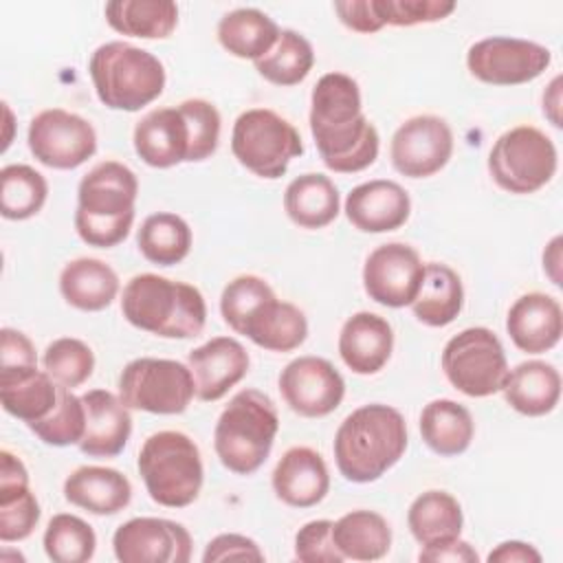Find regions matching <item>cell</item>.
I'll return each mask as SVG.
<instances>
[{
    "mask_svg": "<svg viewBox=\"0 0 563 563\" xmlns=\"http://www.w3.org/2000/svg\"><path fill=\"white\" fill-rule=\"evenodd\" d=\"M310 132L323 165L336 174L367 169L380 150L374 123L363 114L361 88L345 73H325L310 95Z\"/></svg>",
    "mask_w": 563,
    "mask_h": 563,
    "instance_id": "cell-1",
    "label": "cell"
},
{
    "mask_svg": "<svg viewBox=\"0 0 563 563\" xmlns=\"http://www.w3.org/2000/svg\"><path fill=\"white\" fill-rule=\"evenodd\" d=\"M407 422L402 413L383 402H369L343 418L334 433V462L354 484L380 479L407 451Z\"/></svg>",
    "mask_w": 563,
    "mask_h": 563,
    "instance_id": "cell-2",
    "label": "cell"
},
{
    "mask_svg": "<svg viewBox=\"0 0 563 563\" xmlns=\"http://www.w3.org/2000/svg\"><path fill=\"white\" fill-rule=\"evenodd\" d=\"M121 312L134 328L163 339H194L207 323L202 292L156 273L134 275L123 286Z\"/></svg>",
    "mask_w": 563,
    "mask_h": 563,
    "instance_id": "cell-3",
    "label": "cell"
},
{
    "mask_svg": "<svg viewBox=\"0 0 563 563\" xmlns=\"http://www.w3.org/2000/svg\"><path fill=\"white\" fill-rule=\"evenodd\" d=\"M139 196L136 174L119 161L97 163L77 187L75 231L97 249L121 244L134 222Z\"/></svg>",
    "mask_w": 563,
    "mask_h": 563,
    "instance_id": "cell-4",
    "label": "cell"
},
{
    "mask_svg": "<svg viewBox=\"0 0 563 563\" xmlns=\"http://www.w3.org/2000/svg\"><path fill=\"white\" fill-rule=\"evenodd\" d=\"M279 416L271 396L260 389H240L218 416L213 449L224 468L235 475L255 473L271 455Z\"/></svg>",
    "mask_w": 563,
    "mask_h": 563,
    "instance_id": "cell-5",
    "label": "cell"
},
{
    "mask_svg": "<svg viewBox=\"0 0 563 563\" xmlns=\"http://www.w3.org/2000/svg\"><path fill=\"white\" fill-rule=\"evenodd\" d=\"M88 73L99 101L110 110L136 112L163 95L165 66L145 48L114 40L95 48Z\"/></svg>",
    "mask_w": 563,
    "mask_h": 563,
    "instance_id": "cell-6",
    "label": "cell"
},
{
    "mask_svg": "<svg viewBox=\"0 0 563 563\" xmlns=\"http://www.w3.org/2000/svg\"><path fill=\"white\" fill-rule=\"evenodd\" d=\"M152 501L165 508H185L200 495L205 466L198 444L183 431L152 433L136 460Z\"/></svg>",
    "mask_w": 563,
    "mask_h": 563,
    "instance_id": "cell-7",
    "label": "cell"
},
{
    "mask_svg": "<svg viewBox=\"0 0 563 563\" xmlns=\"http://www.w3.org/2000/svg\"><path fill=\"white\" fill-rule=\"evenodd\" d=\"M559 167L552 139L534 125H515L497 136L488 152V174L495 185L515 196L545 187Z\"/></svg>",
    "mask_w": 563,
    "mask_h": 563,
    "instance_id": "cell-8",
    "label": "cell"
},
{
    "mask_svg": "<svg viewBox=\"0 0 563 563\" xmlns=\"http://www.w3.org/2000/svg\"><path fill=\"white\" fill-rule=\"evenodd\" d=\"M231 152L242 167L260 178H282L292 158L303 154L297 128L268 108L244 110L231 132Z\"/></svg>",
    "mask_w": 563,
    "mask_h": 563,
    "instance_id": "cell-9",
    "label": "cell"
},
{
    "mask_svg": "<svg viewBox=\"0 0 563 563\" xmlns=\"http://www.w3.org/2000/svg\"><path fill=\"white\" fill-rule=\"evenodd\" d=\"M119 398L136 411L176 416L196 396L189 365L174 358L141 356L130 361L119 374Z\"/></svg>",
    "mask_w": 563,
    "mask_h": 563,
    "instance_id": "cell-10",
    "label": "cell"
},
{
    "mask_svg": "<svg viewBox=\"0 0 563 563\" xmlns=\"http://www.w3.org/2000/svg\"><path fill=\"white\" fill-rule=\"evenodd\" d=\"M442 372L464 396L486 398L501 391L508 361L499 336L482 325L457 332L442 350Z\"/></svg>",
    "mask_w": 563,
    "mask_h": 563,
    "instance_id": "cell-11",
    "label": "cell"
},
{
    "mask_svg": "<svg viewBox=\"0 0 563 563\" xmlns=\"http://www.w3.org/2000/svg\"><path fill=\"white\" fill-rule=\"evenodd\" d=\"M550 48L523 37L493 35L477 40L466 51L468 73L490 86H519L545 73Z\"/></svg>",
    "mask_w": 563,
    "mask_h": 563,
    "instance_id": "cell-12",
    "label": "cell"
},
{
    "mask_svg": "<svg viewBox=\"0 0 563 563\" xmlns=\"http://www.w3.org/2000/svg\"><path fill=\"white\" fill-rule=\"evenodd\" d=\"M29 150L51 169H75L97 152L92 123L64 108L37 112L29 123Z\"/></svg>",
    "mask_w": 563,
    "mask_h": 563,
    "instance_id": "cell-13",
    "label": "cell"
},
{
    "mask_svg": "<svg viewBox=\"0 0 563 563\" xmlns=\"http://www.w3.org/2000/svg\"><path fill=\"white\" fill-rule=\"evenodd\" d=\"M453 156V132L442 117L418 114L398 125L389 143V158L407 178H429Z\"/></svg>",
    "mask_w": 563,
    "mask_h": 563,
    "instance_id": "cell-14",
    "label": "cell"
},
{
    "mask_svg": "<svg viewBox=\"0 0 563 563\" xmlns=\"http://www.w3.org/2000/svg\"><path fill=\"white\" fill-rule=\"evenodd\" d=\"M277 385L284 402L303 418H323L332 413L345 396L341 372L328 358L312 354L292 358L282 369Z\"/></svg>",
    "mask_w": 563,
    "mask_h": 563,
    "instance_id": "cell-15",
    "label": "cell"
},
{
    "mask_svg": "<svg viewBox=\"0 0 563 563\" xmlns=\"http://www.w3.org/2000/svg\"><path fill=\"white\" fill-rule=\"evenodd\" d=\"M424 264L405 242L376 246L363 264V288L369 299L387 308H405L418 295Z\"/></svg>",
    "mask_w": 563,
    "mask_h": 563,
    "instance_id": "cell-16",
    "label": "cell"
},
{
    "mask_svg": "<svg viewBox=\"0 0 563 563\" xmlns=\"http://www.w3.org/2000/svg\"><path fill=\"white\" fill-rule=\"evenodd\" d=\"M112 550L121 563H187L191 534L172 519L134 517L114 530Z\"/></svg>",
    "mask_w": 563,
    "mask_h": 563,
    "instance_id": "cell-17",
    "label": "cell"
},
{
    "mask_svg": "<svg viewBox=\"0 0 563 563\" xmlns=\"http://www.w3.org/2000/svg\"><path fill=\"white\" fill-rule=\"evenodd\" d=\"M196 383V396L205 402L220 400L249 372L251 358L246 347L233 336H213L194 347L187 356Z\"/></svg>",
    "mask_w": 563,
    "mask_h": 563,
    "instance_id": "cell-18",
    "label": "cell"
},
{
    "mask_svg": "<svg viewBox=\"0 0 563 563\" xmlns=\"http://www.w3.org/2000/svg\"><path fill=\"white\" fill-rule=\"evenodd\" d=\"M347 222L363 233H387L400 229L411 213V198L402 185L376 178L356 185L345 198Z\"/></svg>",
    "mask_w": 563,
    "mask_h": 563,
    "instance_id": "cell-19",
    "label": "cell"
},
{
    "mask_svg": "<svg viewBox=\"0 0 563 563\" xmlns=\"http://www.w3.org/2000/svg\"><path fill=\"white\" fill-rule=\"evenodd\" d=\"M273 493L292 508H312L330 490V473L319 451L310 446H290L273 468Z\"/></svg>",
    "mask_w": 563,
    "mask_h": 563,
    "instance_id": "cell-20",
    "label": "cell"
},
{
    "mask_svg": "<svg viewBox=\"0 0 563 563\" xmlns=\"http://www.w3.org/2000/svg\"><path fill=\"white\" fill-rule=\"evenodd\" d=\"M510 341L528 354L552 350L563 334V308L556 297L545 292H526L506 314Z\"/></svg>",
    "mask_w": 563,
    "mask_h": 563,
    "instance_id": "cell-21",
    "label": "cell"
},
{
    "mask_svg": "<svg viewBox=\"0 0 563 563\" xmlns=\"http://www.w3.org/2000/svg\"><path fill=\"white\" fill-rule=\"evenodd\" d=\"M139 158L156 169H167L187 163L189 156V125L178 106L150 110L132 134Z\"/></svg>",
    "mask_w": 563,
    "mask_h": 563,
    "instance_id": "cell-22",
    "label": "cell"
},
{
    "mask_svg": "<svg viewBox=\"0 0 563 563\" xmlns=\"http://www.w3.org/2000/svg\"><path fill=\"white\" fill-rule=\"evenodd\" d=\"M86 431L79 442L88 457H117L132 433L130 407L108 389H90L81 396Z\"/></svg>",
    "mask_w": 563,
    "mask_h": 563,
    "instance_id": "cell-23",
    "label": "cell"
},
{
    "mask_svg": "<svg viewBox=\"0 0 563 563\" xmlns=\"http://www.w3.org/2000/svg\"><path fill=\"white\" fill-rule=\"evenodd\" d=\"M40 504L29 486L24 462L11 451H0V541H24L40 521Z\"/></svg>",
    "mask_w": 563,
    "mask_h": 563,
    "instance_id": "cell-24",
    "label": "cell"
},
{
    "mask_svg": "<svg viewBox=\"0 0 563 563\" xmlns=\"http://www.w3.org/2000/svg\"><path fill=\"white\" fill-rule=\"evenodd\" d=\"M394 350V330L389 321L376 312L361 310L345 319L339 332L341 361L361 376L380 372Z\"/></svg>",
    "mask_w": 563,
    "mask_h": 563,
    "instance_id": "cell-25",
    "label": "cell"
},
{
    "mask_svg": "<svg viewBox=\"0 0 563 563\" xmlns=\"http://www.w3.org/2000/svg\"><path fill=\"white\" fill-rule=\"evenodd\" d=\"M59 385L48 376L46 369L31 367H0V402L2 409L26 422L46 418L57 405Z\"/></svg>",
    "mask_w": 563,
    "mask_h": 563,
    "instance_id": "cell-26",
    "label": "cell"
},
{
    "mask_svg": "<svg viewBox=\"0 0 563 563\" xmlns=\"http://www.w3.org/2000/svg\"><path fill=\"white\" fill-rule=\"evenodd\" d=\"M68 504L92 515H117L132 499L130 479L110 466H79L64 482Z\"/></svg>",
    "mask_w": 563,
    "mask_h": 563,
    "instance_id": "cell-27",
    "label": "cell"
},
{
    "mask_svg": "<svg viewBox=\"0 0 563 563\" xmlns=\"http://www.w3.org/2000/svg\"><path fill=\"white\" fill-rule=\"evenodd\" d=\"M501 391L517 413L539 418L556 409L561 398V374L552 363L537 358L523 361L508 369Z\"/></svg>",
    "mask_w": 563,
    "mask_h": 563,
    "instance_id": "cell-28",
    "label": "cell"
},
{
    "mask_svg": "<svg viewBox=\"0 0 563 563\" xmlns=\"http://www.w3.org/2000/svg\"><path fill=\"white\" fill-rule=\"evenodd\" d=\"M240 334L268 352H292L308 336V319L295 303L273 295L251 312Z\"/></svg>",
    "mask_w": 563,
    "mask_h": 563,
    "instance_id": "cell-29",
    "label": "cell"
},
{
    "mask_svg": "<svg viewBox=\"0 0 563 563\" xmlns=\"http://www.w3.org/2000/svg\"><path fill=\"white\" fill-rule=\"evenodd\" d=\"M119 275L110 264L97 257H77L59 273V292L64 301L84 312L106 310L119 295Z\"/></svg>",
    "mask_w": 563,
    "mask_h": 563,
    "instance_id": "cell-30",
    "label": "cell"
},
{
    "mask_svg": "<svg viewBox=\"0 0 563 563\" xmlns=\"http://www.w3.org/2000/svg\"><path fill=\"white\" fill-rule=\"evenodd\" d=\"M341 196L336 185L317 172L292 178L284 191V211L301 229H323L336 220Z\"/></svg>",
    "mask_w": 563,
    "mask_h": 563,
    "instance_id": "cell-31",
    "label": "cell"
},
{
    "mask_svg": "<svg viewBox=\"0 0 563 563\" xmlns=\"http://www.w3.org/2000/svg\"><path fill=\"white\" fill-rule=\"evenodd\" d=\"M464 308V286L460 275L440 262L424 264V275L416 299L413 317L429 328H444L457 319Z\"/></svg>",
    "mask_w": 563,
    "mask_h": 563,
    "instance_id": "cell-32",
    "label": "cell"
},
{
    "mask_svg": "<svg viewBox=\"0 0 563 563\" xmlns=\"http://www.w3.org/2000/svg\"><path fill=\"white\" fill-rule=\"evenodd\" d=\"M420 435L433 453L453 457L471 446L475 422L464 405L451 398H435L420 413Z\"/></svg>",
    "mask_w": 563,
    "mask_h": 563,
    "instance_id": "cell-33",
    "label": "cell"
},
{
    "mask_svg": "<svg viewBox=\"0 0 563 563\" xmlns=\"http://www.w3.org/2000/svg\"><path fill=\"white\" fill-rule=\"evenodd\" d=\"M220 46L240 59L257 62L279 37V26L260 9L242 7L224 13L218 22Z\"/></svg>",
    "mask_w": 563,
    "mask_h": 563,
    "instance_id": "cell-34",
    "label": "cell"
},
{
    "mask_svg": "<svg viewBox=\"0 0 563 563\" xmlns=\"http://www.w3.org/2000/svg\"><path fill=\"white\" fill-rule=\"evenodd\" d=\"M103 15L117 33L141 40H165L178 26V7L172 0H112Z\"/></svg>",
    "mask_w": 563,
    "mask_h": 563,
    "instance_id": "cell-35",
    "label": "cell"
},
{
    "mask_svg": "<svg viewBox=\"0 0 563 563\" xmlns=\"http://www.w3.org/2000/svg\"><path fill=\"white\" fill-rule=\"evenodd\" d=\"M332 539L343 559L378 561L391 548V528L374 510H350L332 526Z\"/></svg>",
    "mask_w": 563,
    "mask_h": 563,
    "instance_id": "cell-36",
    "label": "cell"
},
{
    "mask_svg": "<svg viewBox=\"0 0 563 563\" xmlns=\"http://www.w3.org/2000/svg\"><path fill=\"white\" fill-rule=\"evenodd\" d=\"M407 526L420 545L455 539L464 526L462 506L446 490H424L411 501Z\"/></svg>",
    "mask_w": 563,
    "mask_h": 563,
    "instance_id": "cell-37",
    "label": "cell"
},
{
    "mask_svg": "<svg viewBox=\"0 0 563 563\" xmlns=\"http://www.w3.org/2000/svg\"><path fill=\"white\" fill-rule=\"evenodd\" d=\"M191 229L185 218L158 211L143 220L136 233V246L141 255L158 266H174L183 262L191 251Z\"/></svg>",
    "mask_w": 563,
    "mask_h": 563,
    "instance_id": "cell-38",
    "label": "cell"
},
{
    "mask_svg": "<svg viewBox=\"0 0 563 563\" xmlns=\"http://www.w3.org/2000/svg\"><path fill=\"white\" fill-rule=\"evenodd\" d=\"M253 64L266 81L275 86H297L310 75L314 66V51L301 33L282 29L273 48Z\"/></svg>",
    "mask_w": 563,
    "mask_h": 563,
    "instance_id": "cell-39",
    "label": "cell"
},
{
    "mask_svg": "<svg viewBox=\"0 0 563 563\" xmlns=\"http://www.w3.org/2000/svg\"><path fill=\"white\" fill-rule=\"evenodd\" d=\"M48 196L46 178L31 165L15 163L0 169V213L7 220H29L42 211Z\"/></svg>",
    "mask_w": 563,
    "mask_h": 563,
    "instance_id": "cell-40",
    "label": "cell"
},
{
    "mask_svg": "<svg viewBox=\"0 0 563 563\" xmlns=\"http://www.w3.org/2000/svg\"><path fill=\"white\" fill-rule=\"evenodd\" d=\"M42 543L53 563H86L97 550V534L81 517L59 512L48 519Z\"/></svg>",
    "mask_w": 563,
    "mask_h": 563,
    "instance_id": "cell-41",
    "label": "cell"
},
{
    "mask_svg": "<svg viewBox=\"0 0 563 563\" xmlns=\"http://www.w3.org/2000/svg\"><path fill=\"white\" fill-rule=\"evenodd\" d=\"M29 429L48 446L79 444L86 431V407L81 396H75L68 387L59 385L53 411L46 418L31 422Z\"/></svg>",
    "mask_w": 563,
    "mask_h": 563,
    "instance_id": "cell-42",
    "label": "cell"
},
{
    "mask_svg": "<svg viewBox=\"0 0 563 563\" xmlns=\"http://www.w3.org/2000/svg\"><path fill=\"white\" fill-rule=\"evenodd\" d=\"M42 365L48 376L62 387H79L84 385L95 369V354L88 343L75 336H62L46 345Z\"/></svg>",
    "mask_w": 563,
    "mask_h": 563,
    "instance_id": "cell-43",
    "label": "cell"
},
{
    "mask_svg": "<svg viewBox=\"0 0 563 563\" xmlns=\"http://www.w3.org/2000/svg\"><path fill=\"white\" fill-rule=\"evenodd\" d=\"M453 0H369L372 18L383 26H416L440 22L455 11Z\"/></svg>",
    "mask_w": 563,
    "mask_h": 563,
    "instance_id": "cell-44",
    "label": "cell"
},
{
    "mask_svg": "<svg viewBox=\"0 0 563 563\" xmlns=\"http://www.w3.org/2000/svg\"><path fill=\"white\" fill-rule=\"evenodd\" d=\"M275 292L268 286L266 279L257 277V275H238L235 279H231L222 295H220V314L224 319V323L240 334L244 321L251 317V312L264 303L266 299H271Z\"/></svg>",
    "mask_w": 563,
    "mask_h": 563,
    "instance_id": "cell-45",
    "label": "cell"
},
{
    "mask_svg": "<svg viewBox=\"0 0 563 563\" xmlns=\"http://www.w3.org/2000/svg\"><path fill=\"white\" fill-rule=\"evenodd\" d=\"M189 125V156L187 163L207 161L220 143L222 119L218 108L207 99H185L178 103Z\"/></svg>",
    "mask_w": 563,
    "mask_h": 563,
    "instance_id": "cell-46",
    "label": "cell"
},
{
    "mask_svg": "<svg viewBox=\"0 0 563 563\" xmlns=\"http://www.w3.org/2000/svg\"><path fill=\"white\" fill-rule=\"evenodd\" d=\"M330 519H312L295 534V559L303 563H341L345 561L332 539Z\"/></svg>",
    "mask_w": 563,
    "mask_h": 563,
    "instance_id": "cell-47",
    "label": "cell"
},
{
    "mask_svg": "<svg viewBox=\"0 0 563 563\" xmlns=\"http://www.w3.org/2000/svg\"><path fill=\"white\" fill-rule=\"evenodd\" d=\"M218 561H264V552L251 537H244L238 532H224L213 537L202 552V563H218Z\"/></svg>",
    "mask_w": 563,
    "mask_h": 563,
    "instance_id": "cell-48",
    "label": "cell"
},
{
    "mask_svg": "<svg viewBox=\"0 0 563 563\" xmlns=\"http://www.w3.org/2000/svg\"><path fill=\"white\" fill-rule=\"evenodd\" d=\"M37 365L35 345L31 339L13 328L0 330V367H31Z\"/></svg>",
    "mask_w": 563,
    "mask_h": 563,
    "instance_id": "cell-49",
    "label": "cell"
},
{
    "mask_svg": "<svg viewBox=\"0 0 563 563\" xmlns=\"http://www.w3.org/2000/svg\"><path fill=\"white\" fill-rule=\"evenodd\" d=\"M418 561H424V563H477L479 554L475 552V548L468 541H462L460 537H455V539L422 545Z\"/></svg>",
    "mask_w": 563,
    "mask_h": 563,
    "instance_id": "cell-50",
    "label": "cell"
},
{
    "mask_svg": "<svg viewBox=\"0 0 563 563\" xmlns=\"http://www.w3.org/2000/svg\"><path fill=\"white\" fill-rule=\"evenodd\" d=\"M334 11L339 15V20L356 31V33H376L380 31L372 18V9H369V0H341L334 2Z\"/></svg>",
    "mask_w": 563,
    "mask_h": 563,
    "instance_id": "cell-51",
    "label": "cell"
},
{
    "mask_svg": "<svg viewBox=\"0 0 563 563\" xmlns=\"http://www.w3.org/2000/svg\"><path fill=\"white\" fill-rule=\"evenodd\" d=\"M541 552L526 541H504L486 556L488 563H541Z\"/></svg>",
    "mask_w": 563,
    "mask_h": 563,
    "instance_id": "cell-52",
    "label": "cell"
},
{
    "mask_svg": "<svg viewBox=\"0 0 563 563\" xmlns=\"http://www.w3.org/2000/svg\"><path fill=\"white\" fill-rule=\"evenodd\" d=\"M561 84H563V77L556 75L545 92H543V114L548 117V121L554 125V128H561Z\"/></svg>",
    "mask_w": 563,
    "mask_h": 563,
    "instance_id": "cell-53",
    "label": "cell"
},
{
    "mask_svg": "<svg viewBox=\"0 0 563 563\" xmlns=\"http://www.w3.org/2000/svg\"><path fill=\"white\" fill-rule=\"evenodd\" d=\"M561 246H563V238L554 235L543 251V271L554 286H561Z\"/></svg>",
    "mask_w": 563,
    "mask_h": 563,
    "instance_id": "cell-54",
    "label": "cell"
},
{
    "mask_svg": "<svg viewBox=\"0 0 563 563\" xmlns=\"http://www.w3.org/2000/svg\"><path fill=\"white\" fill-rule=\"evenodd\" d=\"M2 112H4V139H2V152H7V147L11 145V139H13V112L9 108L7 101H2Z\"/></svg>",
    "mask_w": 563,
    "mask_h": 563,
    "instance_id": "cell-55",
    "label": "cell"
}]
</instances>
